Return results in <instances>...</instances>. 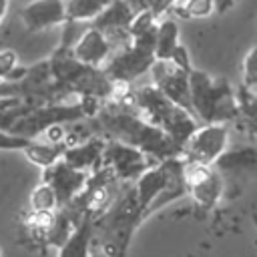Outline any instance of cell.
Segmentation results:
<instances>
[{"instance_id": "6da1fadb", "label": "cell", "mask_w": 257, "mask_h": 257, "mask_svg": "<svg viewBox=\"0 0 257 257\" xmlns=\"http://www.w3.org/2000/svg\"><path fill=\"white\" fill-rule=\"evenodd\" d=\"M98 128V137L106 141H118L143 151L155 163L179 157V147L159 126L151 124L135 104L112 98L100 102L98 110L90 116Z\"/></svg>"}, {"instance_id": "7a4b0ae2", "label": "cell", "mask_w": 257, "mask_h": 257, "mask_svg": "<svg viewBox=\"0 0 257 257\" xmlns=\"http://www.w3.org/2000/svg\"><path fill=\"white\" fill-rule=\"evenodd\" d=\"M159 16L151 8L137 10L128 30L126 40L112 50L102 70L116 86H126L145 72H149L155 62V32Z\"/></svg>"}, {"instance_id": "3957f363", "label": "cell", "mask_w": 257, "mask_h": 257, "mask_svg": "<svg viewBox=\"0 0 257 257\" xmlns=\"http://www.w3.org/2000/svg\"><path fill=\"white\" fill-rule=\"evenodd\" d=\"M50 74L62 96H80L94 100H112L118 86L106 76L102 68L88 66L72 58L68 48H58L50 58Z\"/></svg>"}, {"instance_id": "277c9868", "label": "cell", "mask_w": 257, "mask_h": 257, "mask_svg": "<svg viewBox=\"0 0 257 257\" xmlns=\"http://www.w3.org/2000/svg\"><path fill=\"white\" fill-rule=\"evenodd\" d=\"M141 225L135 187H128L100 215L94 217L92 241H98L102 257H124L135 229Z\"/></svg>"}, {"instance_id": "5b68a950", "label": "cell", "mask_w": 257, "mask_h": 257, "mask_svg": "<svg viewBox=\"0 0 257 257\" xmlns=\"http://www.w3.org/2000/svg\"><path fill=\"white\" fill-rule=\"evenodd\" d=\"M189 96L193 114L203 124H227L239 116L235 90L225 78H215L205 70L193 68L189 72Z\"/></svg>"}, {"instance_id": "8992f818", "label": "cell", "mask_w": 257, "mask_h": 257, "mask_svg": "<svg viewBox=\"0 0 257 257\" xmlns=\"http://www.w3.org/2000/svg\"><path fill=\"white\" fill-rule=\"evenodd\" d=\"M133 104L135 108L155 126H159L163 133H167L173 143L183 147V143L189 139V135L199 126L197 118L187 112L183 106L167 98L155 84L141 86L139 90L133 92ZM181 155V153H179Z\"/></svg>"}, {"instance_id": "52a82bcc", "label": "cell", "mask_w": 257, "mask_h": 257, "mask_svg": "<svg viewBox=\"0 0 257 257\" xmlns=\"http://www.w3.org/2000/svg\"><path fill=\"white\" fill-rule=\"evenodd\" d=\"M229 143V128L223 122H209L199 124L189 139L181 147V159L185 163L197 165H213L219 155L227 149Z\"/></svg>"}, {"instance_id": "ba28073f", "label": "cell", "mask_w": 257, "mask_h": 257, "mask_svg": "<svg viewBox=\"0 0 257 257\" xmlns=\"http://www.w3.org/2000/svg\"><path fill=\"white\" fill-rule=\"evenodd\" d=\"M151 165H155V161L143 151L118 141H104L100 167H106L116 181L135 183Z\"/></svg>"}, {"instance_id": "9c48e42d", "label": "cell", "mask_w": 257, "mask_h": 257, "mask_svg": "<svg viewBox=\"0 0 257 257\" xmlns=\"http://www.w3.org/2000/svg\"><path fill=\"white\" fill-rule=\"evenodd\" d=\"M183 177H185L187 195H191L197 207L209 211L221 201L225 193V179L213 165L185 163Z\"/></svg>"}, {"instance_id": "30bf717a", "label": "cell", "mask_w": 257, "mask_h": 257, "mask_svg": "<svg viewBox=\"0 0 257 257\" xmlns=\"http://www.w3.org/2000/svg\"><path fill=\"white\" fill-rule=\"evenodd\" d=\"M153 76V84L173 102L183 106L187 112L193 114L191 96H189V72L179 70L169 60H155L149 68ZM195 116V114H193Z\"/></svg>"}, {"instance_id": "8fae6325", "label": "cell", "mask_w": 257, "mask_h": 257, "mask_svg": "<svg viewBox=\"0 0 257 257\" xmlns=\"http://www.w3.org/2000/svg\"><path fill=\"white\" fill-rule=\"evenodd\" d=\"M42 171H44V183L50 185V189L56 195L58 209L64 207V205H68L84 189V185L88 181V175H90L86 171H80V169L70 167L62 159L56 161L54 165L42 169Z\"/></svg>"}, {"instance_id": "7c38bea8", "label": "cell", "mask_w": 257, "mask_h": 257, "mask_svg": "<svg viewBox=\"0 0 257 257\" xmlns=\"http://www.w3.org/2000/svg\"><path fill=\"white\" fill-rule=\"evenodd\" d=\"M169 181V167L167 161H159L151 165L137 181H135V195H137V205H139V215L141 223L153 213V205L163 193L165 185Z\"/></svg>"}, {"instance_id": "4fadbf2b", "label": "cell", "mask_w": 257, "mask_h": 257, "mask_svg": "<svg viewBox=\"0 0 257 257\" xmlns=\"http://www.w3.org/2000/svg\"><path fill=\"white\" fill-rule=\"evenodd\" d=\"M112 50H114L112 40L94 26H88L86 30H82V34L76 38L72 48H68L72 58H76L82 64L96 66V68H102V64L112 54Z\"/></svg>"}, {"instance_id": "5bb4252c", "label": "cell", "mask_w": 257, "mask_h": 257, "mask_svg": "<svg viewBox=\"0 0 257 257\" xmlns=\"http://www.w3.org/2000/svg\"><path fill=\"white\" fill-rule=\"evenodd\" d=\"M135 14H137V10L128 4V0H114L92 20V26L98 28L102 34H106L116 48L126 40V30H128Z\"/></svg>"}, {"instance_id": "9a60e30c", "label": "cell", "mask_w": 257, "mask_h": 257, "mask_svg": "<svg viewBox=\"0 0 257 257\" xmlns=\"http://www.w3.org/2000/svg\"><path fill=\"white\" fill-rule=\"evenodd\" d=\"M20 16H22L26 30L30 32L66 24L62 0H32L22 8Z\"/></svg>"}, {"instance_id": "2e32d148", "label": "cell", "mask_w": 257, "mask_h": 257, "mask_svg": "<svg viewBox=\"0 0 257 257\" xmlns=\"http://www.w3.org/2000/svg\"><path fill=\"white\" fill-rule=\"evenodd\" d=\"M104 141L102 137H90L82 143H74V145H64L62 151V161L68 163L74 169L86 171V173H94L100 167V159H102V149H104Z\"/></svg>"}, {"instance_id": "e0dca14e", "label": "cell", "mask_w": 257, "mask_h": 257, "mask_svg": "<svg viewBox=\"0 0 257 257\" xmlns=\"http://www.w3.org/2000/svg\"><path fill=\"white\" fill-rule=\"evenodd\" d=\"M92 233H94V217L90 213H82L74 223L68 237L58 245V257H90L92 249Z\"/></svg>"}, {"instance_id": "ac0fdd59", "label": "cell", "mask_w": 257, "mask_h": 257, "mask_svg": "<svg viewBox=\"0 0 257 257\" xmlns=\"http://www.w3.org/2000/svg\"><path fill=\"white\" fill-rule=\"evenodd\" d=\"M255 165H257V153L251 145L239 149H225L219 155V159L213 163V167L221 173V177L225 175L239 177L241 173H253Z\"/></svg>"}, {"instance_id": "d6986e66", "label": "cell", "mask_w": 257, "mask_h": 257, "mask_svg": "<svg viewBox=\"0 0 257 257\" xmlns=\"http://www.w3.org/2000/svg\"><path fill=\"white\" fill-rule=\"evenodd\" d=\"M114 0H62L66 22H70V24L92 22Z\"/></svg>"}, {"instance_id": "ffe728a7", "label": "cell", "mask_w": 257, "mask_h": 257, "mask_svg": "<svg viewBox=\"0 0 257 257\" xmlns=\"http://www.w3.org/2000/svg\"><path fill=\"white\" fill-rule=\"evenodd\" d=\"M179 44V24L175 18L167 16L159 20L155 32V60H169Z\"/></svg>"}, {"instance_id": "44dd1931", "label": "cell", "mask_w": 257, "mask_h": 257, "mask_svg": "<svg viewBox=\"0 0 257 257\" xmlns=\"http://www.w3.org/2000/svg\"><path fill=\"white\" fill-rule=\"evenodd\" d=\"M66 143H50V141H38L34 139V143L22 153L30 163L38 165L40 169H46L50 165H54L56 161H60L62 151H64Z\"/></svg>"}, {"instance_id": "7402d4cb", "label": "cell", "mask_w": 257, "mask_h": 257, "mask_svg": "<svg viewBox=\"0 0 257 257\" xmlns=\"http://www.w3.org/2000/svg\"><path fill=\"white\" fill-rule=\"evenodd\" d=\"M167 12H175L183 18H207L215 12L213 0H177Z\"/></svg>"}, {"instance_id": "603a6c76", "label": "cell", "mask_w": 257, "mask_h": 257, "mask_svg": "<svg viewBox=\"0 0 257 257\" xmlns=\"http://www.w3.org/2000/svg\"><path fill=\"white\" fill-rule=\"evenodd\" d=\"M30 205H32V211H56L58 209L56 195L50 189V185H46L44 181L32 191Z\"/></svg>"}, {"instance_id": "cb8c5ba5", "label": "cell", "mask_w": 257, "mask_h": 257, "mask_svg": "<svg viewBox=\"0 0 257 257\" xmlns=\"http://www.w3.org/2000/svg\"><path fill=\"white\" fill-rule=\"evenodd\" d=\"M241 88L249 92H257V64H255V46L249 48V52L243 58L241 64Z\"/></svg>"}, {"instance_id": "d4e9b609", "label": "cell", "mask_w": 257, "mask_h": 257, "mask_svg": "<svg viewBox=\"0 0 257 257\" xmlns=\"http://www.w3.org/2000/svg\"><path fill=\"white\" fill-rule=\"evenodd\" d=\"M32 143H34V139L12 135V133H6V131L0 128V151H20V153H24Z\"/></svg>"}, {"instance_id": "484cf974", "label": "cell", "mask_w": 257, "mask_h": 257, "mask_svg": "<svg viewBox=\"0 0 257 257\" xmlns=\"http://www.w3.org/2000/svg\"><path fill=\"white\" fill-rule=\"evenodd\" d=\"M169 62H171L173 66H177L179 70H183V72H191V70H193V64H191V56H189V50H187L183 44H177V48L173 50V54H171Z\"/></svg>"}, {"instance_id": "4316f807", "label": "cell", "mask_w": 257, "mask_h": 257, "mask_svg": "<svg viewBox=\"0 0 257 257\" xmlns=\"http://www.w3.org/2000/svg\"><path fill=\"white\" fill-rule=\"evenodd\" d=\"M18 64V56L14 50H0V82L6 78V74Z\"/></svg>"}, {"instance_id": "83f0119b", "label": "cell", "mask_w": 257, "mask_h": 257, "mask_svg": "<svg viewBox=\"0 0 257 257\" xmlns=\"http://www.w3.org/2000/svg\"><path fill=\"white\" fill-rule=\"evenodd\" d=\"M235 2H237V0H213L215 12H217V14H225L227 10H231V8L235 6Z\"/></svg>"}, {"instance_id": "f1b7e54d", "label": "cell", "mask_w": 257, "mask_h": 257, "mask_svg": "<svg viewBox=\"0 0 257 257\" xmlns=\"http://www.w3.org/2000/svg\"><path fill=\"white\" fill-rule=\"evenodd\" d=\"M8 6H10V0H0V24H2L6 12H8Z\"/></svg>"}, {"instance_id": "f546056e", "label": "cell", "mask_w": 257, "mask_h": 257, "mask_svg": "<svg viewBox=\"0 0 257 257\" xmlns=\"http://www.w3.org/2000/svg\"><path fill=\"white\" fill-rule=\"evenodd\" d=\"M0 257H2V247H0Z\"/></svg>"}, {"instance_id": "4dcf8cb0", "label": "cell", "mask_w": 257, "mask_h": 257, "mask_svg": "<svg viewBox=\"0 0 257 257\" xmlns=\"http://www.w3.org/2000/svg\"><path fill=\"white\" fill-rule=\"evenodd\" d=\"M90 257H96V255H90Z\"/></svg>"}]
</instances>
